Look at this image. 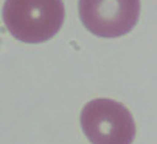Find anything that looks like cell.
Here are the masks:
<instances>
[{
	"mask_svg": "<svg viewBox=\"0 0 157 144\" xmlns=\"http://www.w3.org/2000/svg\"><path fill=\"white\" fill-rule=\"evenodd\" d=\"M81 127L92 144H132L136 136L131 112L107 98H98L84 105Z\"/></svg>",
	"mask_w": 157,
	"mask_h": 144,
	"instance_id": "2",
	"label": "cell"
},
{
	"mask_svg": "<svg viewBox=\"0 0 157 144\" xmlns=\"http://www.w3.org/2000/svg\"><path fill=\"white\" fill-rule=\"evenodd\" d=\"M140 0H79L82 25L98 37H120L139 20Z\"/></svg>",
	"mask_w": 157,
	"mask_h": 144,
	"instance_id": "3",
	"label": "cell"
},
{
	"mask_svg": "<svg viewBox=\"0 0 157 144\" xmlns=\"http://www.w3.org/2000/svg\"><path fill=\"white\" fill-rule=\"evenodd\" d=\"M3 22L8 31L25 43L47 42L64 22L62 0H6Z\"/></svg>",
	"mask_w": 157,
	"mask_h": 144,
	"instance_id": "1",
	"label": "cell"
}]
</instances>
